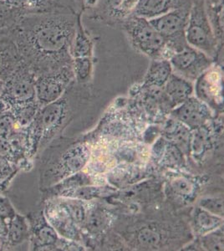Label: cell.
<instances>
[{
	"instance_id": "1",
	"label": "cell",
	"mask_w": 224,
	"mask_h": 251,
	"mask_svg": "<svg viewBox=\"0 0 224 251\" xmlns=\"http://www.w3.org/2000/svg\"><path fill=\"white\" fill-rule=\"evenodd\" d=\"M79 15L62 10L25 15L9 29L22 63L35 76L72 64L71 47Z\"/></svg>"
},
{
	"instance_id": "2",
	"label": "cell",
	"mask_w": 224,
	"mask_h": 251,
	"mask_svg": "<svg viewBox=\"0 0 224 251\" xmlns=\"http://www.w3.org/2000/svg\"><path fill=\"white\" fill-rule=\"evenodd\" d=\"M89 156L88 148L84 144L68 145L62 139H54L37 156L40 191L76 174L88 162Z\"/></svg>"
},
{
	"instance_id": "3",
	"label": "cell",
	"mask_w": 224,
	"mask_h": 251,
	"mask_svg": "<svg viewBox=\"0 0 224 251\" xmlns=\"http://www.w3.org/2000/svg\"><path fill=\"white\" fill-rule=\"evenodd\" d=\"M121 25L136 50L152 60H169L167 41L149 20L131 15Z\"/></svg>"
},
{
	"instance_id": "4",
	"label": "cell",
	"mask_w": 224,
	"mask_h": 251,
	"mask_svg": "<svg viewBox=\"0 0 224 251\" xmlns=\"http://www.w3.org/2000/svg\"><path fill=\"white\" fill-rule=\"evenodd\" d=\"M185 39L188 46L198 49L213 60L222 47L216 36L205 8L204 0H193L185 29Z\"/></svg>"
},
{
	"instance_id": "5",
	"label": "cell",
	"mask_w": 224,
	"mask_h": 251,
	"mask_svg": "<svg viewBox=\"0 0 224 251\" xmlns=\"http://www.w3.org/2000/svg\"><path fill=\"white\" fill-rule=\"evenodd\" d=\"M191 6L192 4L173 9L164 15L149 20L150 25L167 41L168 49L172 55L187 45L185 39V29Z\"/></svg>"
},
{
	"instance_id": "6",
	"label": "cell",
	"mask_w": 224,
	"mask_h": 251,
	"mask_svg": "<svg viewBox=\"0 0 224 251\" xmlns=\"http://www.w3.org/2000/svg\"><path fill=\"white\" fill-rule=\"evenodd\" d=\"M35 75L28 66L21 63L17 70L3 82L0 97L9 108L36 100Z\"/></svg>"
},
{
	"instance_id": "7",
	"label": "cell",
	"mask_w": 224,
	"mask_h": 251,
	"mask_svg": "<svg viewBox=\"0 0 224 251\" xmlns=\"http://www.w3.org/2000/svg\"><path fill=\"white\" fill-rule=\"evenodd\" d=\"M74 81L72 64L37 75L35 93L40 107L58 100Z\"/></svg>"
},
{
	"instance_id": "8",
	"label": "cell",
	"mask_w": 224,
	"mask_h": 251,
	"mask_svg": "<svg viewBox=\"0 0 224 251\" xmlns=\"http://www.w3.org/2000/svg\"><path fill=\"white\" fill-rule=\"evenodd\" d=\"M168 60L173 67V73L190 81L196 80L212 67L213 62L210 56L188 45L175 52Z\"/></svg>"
},
{
	"instance_id": "9",
	"label": "cell",
	"mask_w": 224,
	"mask_h": 251,
	"mask_svg": "<svg viewBox=\"0 0 224 251\" xmlns=\"http://www.w3.org/2000/svg\"><path fill=\"white\" fill-rule=\"evenodd\" d=\"M29 228L28 250L30 251H60L62 238L57 234L44 214L43 208L26 214Z\"/></svg>"
},
{
	"instance_id": "10",
	"label": "cell",
	"mask_w": 224,
	"mask_h": 251,
	"mask_svg": "<svg viewBox=\"0 0 224 251\" xmlns=\"http://www.w3.org/2000/svg\"><path fill=\"white\" fill-rule=\"evenodd\" d=\"M169 226L159 223H146L145 225L131 228L125 234V239L131 246L140 250H162L168 248L167 243L170 241L173 232Z\"/></svg>"
},
{
	"instance_id": "11",
	"label": "cell",
	"mask_w": 224,
	"mask_h": 251,
	"mask_svg": "<svg viewBox=\"0 0 224 251\" xmlns=\"http://www.w3.org/2000/svg\"><path fill=\"white\" fill-rule=\"evenodd\" d=\"M41 204L46 219L57 234L66 240H79V228L60 198L45 200Z\"/></svg>"
},
{
	"instance_id": "12",
	"label": "cell",
	"mask_w": 224,
	"mask_h": 251,
	"mask_svg": "<svg viewBox=\"0 0 224 251\" xmlns=\"http://www.w3.org/2000/svg\"><path fill=\"white\" fill-rule=\"evenodd\" d=\"M173 115L187 127L196 129L204 125L210 119V111L204 101L189 97L179 105Z\"/></svg>"
},
{
	"instance_id": "13",
	"label": "cell",
	"mask_w": 224,
	"mask_h": 251,
	"mask_svg": "<svg viewBox=\"0 0 224 251\" xmlns=\"http://www.w3.org/2000/svg\"><path fill=\"white\" fill-rule=\"evenodd\" d=\"M196 91L200 100L207 102L222 103L223 76L219 68H209L198 79Z\"/></svg>"
},
{
	"instance_id": "14",
	"label": "cell",
	"mask_w": 224,
	"mask_h": 251,
	"mask_svg": "<svg viewBox=\"0 0 224 251\" xmlns=\"http://www.w3.org/2000/svg\"><path fill=\"white\" fill-rule=\"evenodd\" d=\"M21 63L17 44L9 31L0 39V80L4 82Z\"/></svg>"
},
{
	"instance_id": "15",
	"label": "cell",
	"mask_w": 224,
	"mask_h": 251,
	"mask_svg": "<svg viewBox=\"0 0 224 251\" xmlns=\"http://www.w3.org/2000/svg\"><path fill=\"white\" fill-rule=\"evenodd\" d=\"M192 3L193 0H137L132 15L150 20Z\"/></svg>"
},
{
	"instance_id": "16",
	"label": "cell",
	"mask_w": 224,
	"mask_h": 251,
	"mask_svg": "<svg viewBox=\"0 0 224 251\" xmlns=\"http://www.w3.org/2000/svg\"><path fill=\"white\" fill-rule=\"evenodd\" d=\"M29 228L25 215L16 213L9 221L4 251H15L21 247L28 250Z\"/></svg>"
},
{
	"instance_id": "17",
	"label": "cell",
	"mask_w": 224,
	"mask_h": 251,
	"mask_svg": "<svg viewBox=\"0 0 224 251\" xmlns=\"http://www.w3.org/2000/svg\"><path fill=\"white\" fill-rule=\"evenodd\" d=\"M137 0H98L100 15L104 19L122 23L132 15Z\"/></svg>"
},
{
	"instance_id": "18",
	"label": "cell",
	"mask_w": 224,
	"mask_h": 251,
	"mask_svg": "<svg viewBox=\"0 0 224 251\" xmlns=\"http://www.w3.org/2000/svg\"><path fill=\"white\" fill-rule=\"evenodd\" d=\"M163 88L166 97L173 106H179L188 99L193 93L192 81L185 79L181 75L173 73Z\"/></svg>"
},
{
	"instance_id": "19",
	"label": "cell",
	"mask_w": 224,
	"mask_h": 251,
	"mask_svg": "<svg viewBox=\"0 0 224 251\" xmlns=\"http://www.w3.org/2000/svg\"><path fill=\"white\" fill-rule=\"evenodd\" d=\"M173 73V67L169 60H152L146 74L142 88H162Z\"/></svg>"
},
{
	"instance_id": "20",
	"label": "cell",
	"mask_w": 224,
	"mask_h": 251,
	"mask_svg": "<svg viewBox=\"0 0 224 251\" xmlns=\"http://www.w3.org/2000/svg\"><path fill=\"white\" fill-rule=\"evenodd\" d=\"M198 184L189 177H177L171 180L168 186V195L175 202L191 203L195 199L198 190Z\"/></svg>"
},
{
	"instance_id": "21",
	"label": "cell",
	"mask_w": 224,
	"mask_h": 251,
	"mask_svg": "<svg viewBox=\"0 0 224 251\" xmlns=\"http://www.w3.org/2000/svg\"><path fill=\"white\" fill-rule=\"evenodd\" d=\"M13 2L20 8L24 16L48 14L62 10H72L58 0H13Z\"/></svg>"
},
{
	"instance_id": "22",
	"label": "cell",
	"mask_w": 224,
	"mask_h": 251,
	"mask_svg": "<svg viewBox=\"0 0 224 251\" xmlns=\"http://www.w3.org/2000/svg\"><path fill=\"white\" fill-rule=\"evenodd\" d=\"M192 220L193 229L198 236L214 231L224 225L223 218L205 210L199 205L193 210Z\"/></svg>"
},
{
	"instance_id": "23",
	"label": "cell",
	"mask_w": 224,
	"mask_h": 251,
	"mask_svg": "<svg viewBox=\"0 0 224 251\" xmlns=\"http://www.w3.org/2000/svg\"><path fill=\"white\" fill-rule=\"evenodd\" d=\"M80 15L77 20L76 29L71 47V56L73 58L92 57L94 54L93 40L83 27Z\"/></svg>"
},
{
	"instance_id": "24",
	"label": "cell",
	"mask_w": 224,
	"mask_h": 251,
	"mask_svg": "<svg viewBox=\"0 0 224 251\" xmlns=\"http://www.w3.org/2000/svg\"><path fill=\"white\" fill-rule=\"evenodd\" d=\"M110 214L100 207H91L87 210L84 228L91 234H102L110 226Z\"/></svg>"
},
{
	"instance_id": "25",
	"label": "cell",
	"mask_w": 224,
	"mask_h": 251,
	"mask_svg": "<svg viewBox=\"0 0 224 251\" xmlns=\"http://www.w3.org/2000/svg\"><path fill=\"white\" fill-rule=\"evenodd\" d=\"M205 8L218 40L224 37V0H204Z\"/></svg>"
},
{
	"instance_id": "26",
	"label": "cell",
	"mask_w": 224,
	"mask_h": 251,
	"mask_svg": "<svg viewBox=\"0 0 224 251\" xmlns=\"http://www.w3.org/2000/svg\"><path fill=\"white\" fill-rule=\"evenodd\" d=\"M24 17L13 0H0V29H12Z\"/></svg>"
},
{
	"instance_id": "27",
	"label": "cell",
	"mask_w": 224,
	"mask_h": 251,
	"mask_svg": "<svg viewBox=\"0 0 224 251\" xmlns=\"http://www.w3.org/2000/svg\"><path fill=\"white\" fill-rule=\"evenodd\" d=\"M195 131L190 138L191 149L195 158H201L210 147L209 131L204 125L194 129Z\"/></svg>"
},
{
	"instance_id": "28",
	"label": "cell",
	"mask_w": 224,
	"mask_h": 251,
	"mask_svg": "<svg viewBox=\"0 0 224 251\" xmlns=\"http://www.w3.org/2000/svg\"><path fill=\"white\" fill-rule=\"evenodd\" d=\"M40 108L39 103L37 100H35L33 102L14 106L9 111H11L20 128L24 129L31 123Z\"/></svg>"
},
{
	"instance_id": "29",
	"label": "cell",
	"mask_w": 224,
	"mask_h": 251,
	"mask_svg": "<svg viewBox=\"0 0 224 251\" xmlns=\"http://www.w3.org/2000/svg\"><path fill=\"white\" fill-rule=\"evenodd\" d=\"M64 205L66 206L69 213L71 214L72 220L78 228H84L86 214L89 207L86 206L83 200L70 198H60Z\"/></svg>"
},
{
	"instance_id": "30",
	"label": "cell",
	"mask_w": 224,
	"mask_h": 251,
	"mask_svg": "<svg viewBox=\"0 0 224 251\" xmlns=\"http://www.w3.org/2000/svg\"><path fill=\"white\" fill-rule=\"evenodd\" d=\"M72 69L75 80L79 84H85L91 80L93 72L92 57L73 58Z\"/></svg>"
},
{
	"instance_id": "31",
	"label": "cell",
	"mask_w": 224,
	"mask_h": 251,
	"mask_svg": "<svg viewBox=\"0 0 224 251\" xmlns=\"http://www.w3.org/2000/svg\"><path fill=\"white\" fill-rule=\"evenodd\" d=\"M199 247L207 251H224V228H217L214 231L199 236Z\"/></svg>"
},
{
	"instance_id": "32",
	"label": "cell",
	"mask_w": 224,
	"mask_h": 251,
	"mask_svg": "<svg viewBox=\"0 0 224 251\" xmlns=\"http://www.w3.org/2000/svg\"><path fill=\"white\" fill-rule=\"evenodd\" d=\"M20 171L18 166L9 160L0 156V194L9 188L14 177Z\"/></svg>"
},
{
	"instance_id": "33",
	"label": "cell",
	"mask_w": 224,
	"mask_h": 251,
	"mask_svg": "<svg viewBox=\"0 0 224 251\" xmlns=\"http://www.w3.org/2000/svg\"><path fill=\"white\" fill-rule=\"evenodd\" d=\"M164 154H162V157L167 165L173 168H180L184 165L185 160L183 157V153L179 149L176 144L173 143H169L165 146Z\"/></svg>"
},
{
	"instance_id": "34",
	"label": "cell",
	"mask_w": 224,
	"mask_h": 251,
	"mask_svg": "<svg viewBox=\"0 0 224 251\" xmlns=\"http://www.w3.org/2000/svg\"><path fill=\"white\" fill-rule=\"evenodd\" d=\"M20 129L22 128L18 125L11 111H7L0 117V137L9 139Z\"/></svg>"
},
{
	"instance_id": "35",
	"label": "cell",
	"mask_w": 224,
	"mask_h": 251,
	"mask_svg": "<svg viewBox=\"0 0 224 251\" xmlns=\"http://www.w3.org/2000/svg\"><path fill=\"white\" fill-rule=\"evenodd\" d=\"M198 205L219 217H224V200L222 198H202L199 200Z\"/></svg>"
},
{
	"instance_id": "36",
	"label": "cell",
	"mask_w": 224,
	"mask_h": 251,
	"mask_svg": "<svg viewBox=\"0 0 224 251\" xmlns=\"http://www.w3.org/2000/svg\"><path fill=\"white\" fill-rule=\"evenodd\" d=\"M16 213L17 212L15 211L10 200L0 194V217L6 220H10Z\"/></svg>"
},
{
	"instance_id": "37",
	"label": "cell",
	"mask_w": 224,
	"mask_h": 251,
	"mask_svg": "<svg viewBox=\"0 0 224 251\" xmlns=\"http://www.w3.org/2000/svg\"><path fill=\"white\" fill-rule=\"evenodd\" d=\"M10 110L9 105L5 102V100H3L2 97H0V117L3 116L7 111Z\"/></svg>"
},
{
	"instance_id": "38",
	"label": "cell",
	"mask_w": 224,
	"mask_h": 251,
	"mask_svg": "<svg viewBox=\"0 0 224 251\" xmlns=\"http://www.w3.org/2000/svg\"><path fill=\"white\" fill-rule=\"evenodd\" d=\"M97 1L98 0H85V4L87 6V7H93L96 3H97Z\"/></svg>"
},
{
	"instance_id": "39",
	"label": "cell",
	"mask_w": 224,
	"mask_h": 251,
	"mask_svg": "<svg viewBox=\"0 0 224 251\" xmlns=\"http://www.w3.org/2000/svg\"><path fill=\"white\" fill-rule=\"evenodd\" d=\"M9 31V30H8V29H0V39L3 37V35H4L5 34H7V33H8Z\"/></svg>"
},
{
	"instance_id": "40",
	"label": "cell",
	"mask_w": 224,
	"mask_h": 251,
	"mask_svg": "<svg viewBox=\"0 0 224 251\" xmlns=\"http://www.w3.org/2000/svg\"><path fill=\"white\" fill-rule=\"evenodd\" d=\"M3 82L2 80H0V95H1V92H2V90H3Z\"/></svg>"
},
{
	"instance_id": "41",
	"label": "cell",
	"mask_w": 224,
	"mask_h": 251,
	"mask_svg": "<svg viewBox=\"0 0 224 251\" xmlns=\"http://www.w3.org/2000/svg\"><path fill=\"white\" fill-rule=\"evenodd\" d=\"M83 2H84V4H85V0H83Z\"/></svg>"
}]
</instances>
